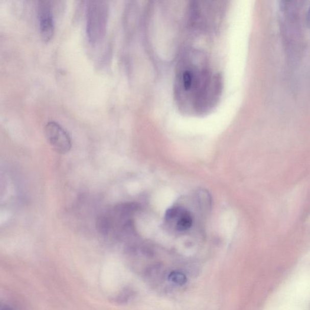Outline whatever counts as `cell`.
<instances>
[{
  "mask_svg": "<svg viewBox=\"0 0 310 310\" xmlns=\"http://www.w3.org/2000/svg\"><path fill=\"white\" fill-rule=\"evenodd\" d=\"M223 77L203 52L191 49L176 65L174 94L176 106L185 115L201 116L213 110L223 92Z\"/></svg>",
  "mask_w": 310,
  "mask_h": 310,
  "instance_id": "obj_1",
  "label": "cell"
},
{
  "mask_svg": "<svg viewBox=\"0 0 310 310\" xmlns=\"http://www.w3.org/2000/svg\"><path fill=\"white\" fill-rule=\"evenodd\" d=\"M109 7L105 1H89L86 8V34L89 42L97 44L105 37Z\"/></svg>",
  "mask_w": 310,
  "mask_h": 310,
  "instance_id": "obj_2",
  "label": "cell"
},
{
  "mask_svg": "<svg viewBox=\"0 0 310 310\" xmlns=\"http://www.w3.org/2000/svg\"><path fill=\"white\" fill-rule=\"evenodd\" d=\"M44 134L47 141L55 152L65 154L70 151L71 141L69 134L60 124L50 122L44 127Z\"/></svg>",
  "mask_w": 310,
  "mask_h": 310,
  "instance_id": "obj_3",
  "label": "cell"
},
{
  "mask_svg": "<svg viewBox=\"0 0 310 310\" xmlns=\"http://www.w3.org/2000/svg\"><path fill=\"white\" fill-rule=\"evenodd\" d=\"M37 17L42 40L49 42L55 33V22L51 2L42 0L38 2Z\"/></svg>",
  "mask_w": 310,
  "mask_h": 310,
  "instance_id": "obj_4",
  "label": "cell"
},
{
  "mask_svg": "<svg viewBox=\"0 0 310 310\" xmlns=\"http://www.w3.org/2000/svg\"><path fill=\"white\" fill-rule=\"evenodd\" d=\"M167 226L178 232H184L193 225V217L185 208L179 205L170 208L165 214Z\"/></svg>",
  "mask_w": 310,
  "mask_h": 310,
  "instance_id": "obj_5",
  "label": "cell"
},
{
  "mask_svg": "<svg viewBox=\"0 0 310 310\" xmlns=\"http://www.w3.org/2000/svg\"><path fill=\"white\" fill-rule=\"evenodd\" d=\"M113 218L108 215L102 214L97 218V229L101 234L107 235L113 229L114 226Z\"/></svg>",
  "mask_w": 310,
  "mask_h": 310,
  "instance_id": "obj_6",
  "label": "cell"
},
{
  "mask_svg": "<svg viewBox=\"0 0 310 310\" xmlns=\"http://www.w3.org/2000/svg\"><path fill=\"white\" fill-rule=\"evenodd\" d=\"M169 280L176 285H182L187 282V277L183 273L175 271L169 274Z\"/></svg>",
  "mask_w": 310,
  "mask_h": 310,
  "instance_id": "obj_7",
  "label": "cell"
},
{
  "mask_svg": "<svg viewBox=\"0 0 310 310\" xmlns=\"http://www.w3.org/2000/svg\"><path fill=\"white\" fill-rule=\"evenodd\" d=\"M308 23L310 28V8L308 13Z\"/></svg>",
  "mask_w": 310,
  "mask_h": 310,
  "instance_id": "obj_8",
  "label": "cell"
},
{
  "mask_svg": "<svg viewBox=\"0 0 310 310\" xmlns=\"http://www.w3.org/2000/svg\"><path fill=\"white\" fill-rule=\"evenodd\" d=\"M2 310H12V309L8 307H4V308H2Z\"/></svg>",
  "mask_w": 310,
  "mask_h": 310,
  "instance_id": "obj_9",
  "label": "cell"
}]
</instances>
